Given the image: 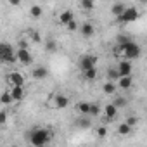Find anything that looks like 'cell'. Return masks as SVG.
I'll return each mask as SVG.
<instances>
[{"instance_id": "obj_13", "label": "cell", "mask_w": 147, "mask_h": 147, "mask_svg": "<svg viewBox=\"0 0 147 147\" xmlns=\"http://www.w3.org/2000/svg\"><path fill=\"white\" fill-rule=\"evenodd\" d=\"M104 114H106V119L111 121V119L116 118V114H118V107H116L114 104H107L106 109H104Z\"/></svg>"}, {"instance_id": "obj_31", "label": "cell", "mask_w": 147, "mask_h": 147, "mask_svg": "<svg viewBox=\"0 0 147 147\" xmlns=\"http://www.w3.org/2000/svg\"><path fill=\"white\" fill-rule=\"evenodd\" d=\"M7 111H0V126H2V125H5L7 123Z\"/></svg>"}, {"instance_id": "obj_15", "label": "cell", "mask_w": 147, "mask_h": 147, "mask_svg": "<svg viewBox=\"0 0 147 147\" xmlns=\"http://www.w3.org/2000/svg\"><path fill=\"white\" fill-rule=\"evenodd\" d=\"M71 19H75V14H73V11H64V12H61V16H59V23L61 24H67Z\"/></svg>"}, {"instance_id": "obj_16", "label": "cell", "mask_w": 147, "mask_h": 147, "mask_svg": "<svg viewBox=\"0 0 147 147\" xmlns=\"http://www.w3.org/2000/svg\"><path fill=\"white\" fill-rule=\"evenodd\" d=\"M83 76H85L87 82H95L97 80V69H95V66L90 67V69H85L83 71Z\"/></svg>"}, {"instance_id": "obj_9", "label": "cell", "mask_w": 147, "mask_h": 147, "mask_svg": "<svg viewBox=\"0 0 147 147\" xmlns=\"http://www.w3.org/2000/svg\"><path fill=\"white\" fill-rule=\"evenodd\" d=\"M14 100H23L24 99V85H12V88L9 90Z\"/></svg>"}, {"instance_id": "obj_2", "label": "cell", "mask_w": 147, "mask_h": 147, "mask_svg": "<svg viewBox=\"0 0 147 147\" xmlns=\"http://www.w3.org/2000/svg\"><path fill=\"white\" fill-rule=\"evenodd\" d=\"M50 138H52V131L47 128H36V130L30 131V144L36 145V147L45 145L47 142H50Z\"/></svg>"}, {"instance_id": "obj_21", "label": "cell", "mask_w": 147, "mask_h": 147, "mask_svg": "<svg viewBox=\"0 0 147 147\" xmlns=\"http://www.w3.org/2000/svg\"><path fill=\"white\" fill-rule=\"evenodd\" d=\"M30 14H31V18H42V14H43V9L40 7V5H33L31 9H30Z\"/></svg>"}, {"instance_id": "obj_17", "label": "cell", "mask_w": 147, "mask_h": 147, "mask_svg": "<svg viewBox=\"0 0 147 147\" xmlns=\"http://www.w3.org/2000/svg\"><path fill=\"white\" fill-rule=\"evenodd\" d=\"M118 133H119V135H123V137H126V135H130V133H131V126H130L128 123H121V125L118 126Z\"/></svg>"}, {"instance_id": "obj_7", "label": "cell", "mask_w": 147, "mask_h": 147, "mask_svg": "<svg viewBox=\"0 0 147 147\" xmlns=\"http://www.w3.org/2000/svg\"><path fill=\"white\" fill-rule=\"evenodd\" d=\"M131 69H133V66H131V62L126 59V61H121L119 64H118V67H116V71H118V75L119 76H126V75H131Z\"/></svg>"}, {"instance_id": "obj_1", "label": "cell", "mask_w": 147, "mask_h": 147, "mask_svg": "<svg viewBox=\"0 0 147 147\" xmlns=\"http://www.w3.org/2000/svg\"><path fill=\"white\" fill-rule=\"evenodd\" d=\"M114 54H123L128 61H133V59H138V57H140L142 49H140L138 43L128 40V42H125V43H118V45L114 47Z\"/></svg>"}, {"instance_id": "obj_26", "label": "cell", "mask_w": 147, "mask_h": 147, "mask_svg": "<svg viewBox=\"0 0 147 147\" xmlns=\"http://www.w3.org/2000/svg\"><path fill=\"white\" fill-rule=\"evenodd\" d=\"M113 104H114V106H116V107L119 109V107H125V106L128 104V100H126L125 97H116V100H114Z\"/></svg>"}, {"instance_id": "obj_5", "label": "cell", "mask_w": 147, "mask_h": 147, "mask_svg": "<svg viewBox=\"0 0 147 147\" xmlns=\"http://www.w3.org/2000/svg\"><path fill=\"white\" fill-rule=\"evenodd\" d=\"M16 57H18V61H19L21 64H24V66L31 64V61H33V57H31V54H30V50H28L26 47H21L19 50H16Z\"/></svg>"}, {"instance_id": "obj_34", "label": "cell", "mask_w": 147, "mask_h": 147, "mask_svg": "<svg viewBox=\"0 0 147 147\" xmlns=\"http://www.w3.org/2000/svg\"><path fill=\"white\" fill-rule=\"evenodd\" d=\"M31 40H33V42H36V43H38V42H42L40 33H33V35H31Z\"/></svg>"}, {"instance_id": "obj_35", "label": "cell", "mask_w": 147, "mask_h": 147, "mask_svg": "<svg viewBox=\"0 0 147 147\" xmlns=\"http://www.w3.org/2000/svg\"><path fill=\"white\" fill-rule=\"evenodd\" d=\"M21 2H23V0H9V5L18 7V5H21Z\"/></svg>"}, {"instance_id": "obj_33", "label": "cell", "mask_w": 147, "mask_h": 147, "mask_svg": "<svg viewBox=\"0 0 147 147\" xmlns=\"http://www.w3.org/2000/svg\"><path fill=\"white\" fill-rule=\"evenodd\" d=\"M130 38L126 36V35H118V38H116V43H125V42H128Z\"/></svg>"}, {"instance_id": "obj_29", "label": "cell", "mask_w": 147, "mask_h": 147, "mask_svg": "<svg viewBox=\"0 0 147 147\" xmlns=\"http://www.w3.org/2000/svg\"><path fill=\"white\" fill-rule=\"evenodd\" d=\"M125 123H128V125H130V126H131V128H133V126H135V125H137V123H138V118H137V116H128V118H126V121H125Z\"/></svg>"}, {"instance_id": "obj_10", "label": "cell", "mask_w": 147, "mask_h": 147, "mask_svg": "<svg viewBox=\"0 0 147 147\" xmlns=\"http://www.w3.org/2000/svg\"><path fill=\"white\" fill-rule=\"evenodd\" d=\"M131 85H133L131 75H126V76H119V78H118V87H119V88L128 90V88H131Z\"/></svg>"}, {"instance_id": "obj_18", "label": "cell", "mask_w": 147, "mask_h": 147, "mask_svg": "<svg viewBox=\"0 0 147 147\" xmlns=\"http://www.w3.org/2000/svg\"><path fill=\"white\" fill-rule=\"evenodd\" d=\"M123 11H125V4H121V2H116V4H113V7H111L113 16H119Z\"/></svg>"}, {"instance_id": "obj_8", "label": "cell", "mask_w": 147, "mask_h": 147, "mask_svg": "<svg viewBox=\"0 0 147 147\" xmlns=\"http://www.w3.org/2000/svg\"><path fill=\"white\" fill-rule=\"evenodd\" d=\"M7 82L11 85H24V76L21 75V73H18V71H12V73L7 75Z\"/></svg>"}, {"instance_id": "obj_22", "label": "cell", "mask_w": 147, "mask_h": 147, "mask_svg": "<svg viewBox=\"0 0 147 147\" xmlns=\"http://www.w3.org/2000/svg\"><path fill=\"white\" fill-rule=\"evenodd\" d=\"M88 114H90L92 118L99 116V114H100V106H99V104H90V107H88Z\"/></svg>"}, {"instance_id": "obj_28", "label": "cell", "mask_w": 147, "mask_h": 147, "mask_svg": "<svg viewBox=\"0 0 147 147\" xmlns=\"http://www.w3.org/2000/svg\"><path fill=\"white\" fill-rule=\"evenodd\" d=\"M66 26H67V30H69V31H76V30H78V23H76V19H71Z\"/></svg>"}, {"instance_id": "obj_14", "label": "cell", "mask_w": 147, "mask_h": 147, "mask_svg": "<svg viewBox=\"0 0 147 147\" xmlns=\"http://www.w3.org/2000/svg\"><path fill=\"white\" fill-rule=\"evenodd\" d=\"M94 33H95L94 24H92V23H83V26H82V35H83L85 38H90V36H94Z\"/></svg>"}, {"instance_id": "obj_19", "label": "cell", "mask_w": 147, "mask_h": 147, "mask_svg": "<svg viewBox=\"0 0 147 147\" xmlns=\"http://www.w3.org/2000/svg\"><path fill=\"white\" fill-rule=\"evenodd\" d=\"M116 88H118V87L114 85V82H106V83H104V87H102V90H104L107 95L114 94V92H116Z\"/></svg>"}, {"instance_id": "obj_6", "label": "cell", "mask_w": 147, "mask_h": 147, "mask_svg": "<svg viewBox=\"0 0 147 147\" xmlns=\"http://www.w3.org/2000/svg\"><path fill=\"white\" fill-rule=\"evenodd\" d=\"M97 55H85V57H82L80 59V62H78V67L82 69V71H85V69H90V67H94L95 64H97Z\"/></svg>"}, {"instance_id": "obj_12", "label": "cell", "mask_w": 147, "mask_h": 147, "mask_svg": "<svg viewBox=\"0 0 147 147\" xmlns=\"http://www.w3.org/2000/svg\"><path fill=\"white\" fill-rule=\"evenodd\" d=\"M47 76H49V69H47V67L38 66V67L33 69V78H36V80H45Z\"/></svg>"}, {"instance_id": "obj_27", "label": "cell", "mask_w": 147, "mask_h": 147, "mask_svg": "<svg viewBox=\"0 0 147 147\" xmlns=\"http://www.w3.org/2000/svg\"><path fill=\"white\" fill-rule=\"evenodd\" d=\"M47 50H49V52H57V43H55V40H49V42H47Z\"/></svg>"}, {"instance_id": "obj_23", "label": "cell", "mask_w": 147, "mask_h": 147, "mask_svg": "<svg viewBox=\"0 0 147 147\" xmlns=\"http://www.w3.org/2000/svg\"><path fill=\"white\" fill-rule=\"evenodd\" d=\"M88 107H90V102H78V106H76V109L82 114H88Z\"/></svg>"}, {"instance_id": "obj_24", "label": "cell", "mask_w": 147, "mask_h": 147, "mask_svg": "<svg viewBox=\"0 0 147 147\" xmlns=\"http://www.w3.org/2000/svg\"><path fill=\"white\" fill-rule=\"evenodd\" d=\"M82 7H83V11H92L95 7V2L94 0H82Z\"/></svg>"}, {"instance_id": "obj_11", "label": "cell", "mask_w": 147, "mask_h": 147, "mask_svg": "<svg viewBox=\"0 0 147 147\" xmlns=\"http://www.w3.org/2000/svg\"><path fill=\"white\" fill-rule=\"evenodd\" d=\"M54 104H55V107H57V109H64V107H67V106H69V99H67L66 95H62V94H57V95H55Z\"/></svg>"}, {"instance_id": "obj_36", "label": "cell", "mask_w": 147, "mask_h": 147, "mask_svg": "<svg viewBox=\"0 0 147 147\" xmlns=\"http://www.w3.org/2000/svg\"><path fill=\"white\" fill-rule=\"evenodd\" d=\"M140 2H142V4H145V2H147V0H140Z\"/></svg>"}, {"instance_id": "obj_20", "label": "cell", "mask_w": 147, "mask_h": 147, "mask_svg": "<svg viewBox=\"0 0 147 147\" xmlns=\"http://www.w3.org/2000/svg\"><path fill=\"white\" fill-rule=\"evenodd\" d=\"M0 102H2L4 106H9V104H12V102H14V99H12L11 92H4L2 95H0Z\"/></svg>"}, {"instance_id": "obj_3", "label": "cell", "mask_w": 147, "mask_h": 147, "mask_svg": "<svg viewBox=\"0 0 147 147\" xmlns=\"http://www.w3.org/2000/svg\"><path fill=\"white\" fill-rule=\"evenodd\" d=\"M16 61H18V57H16V50L12 49V45L2 42V43H0V62H9V64H12Z\"/></svg>"}, {"instance_id": "obj_30", "label": "cell", "mask_w": 147, "mask_h": 147, "mask_svg": "<svg viewBox=\"0 0 147 147\" xmlns=\"http://www.w3.org/2000/svg\"><path fill=\"white\" fill-rule=\"evenodd\" d=\"M80 128H88L90 126V119H85V118H82V119H78V123H76Z\"/></svg>"}, {"instance_id": "obj_32", "label": "cell", "mask_w": 147, "mask_h": 147, "mask_svg": "<svg viewBox=\"0 0 147 147\" xmlns=\"http://www.w3.org/2000/svg\"><path fill=\"white\" fill-rule=\"evenodd\" d=\"M97 135H99V137H106V135H107V128H106V126H99V128H97Z\"/></svg>"}, {"instance_id": "obj_25", "label": "cell", "mask_w": 147, "mask_h": 147, "mask_svg": "<svg viewBox=\"0 0 147 147\" xmlns=\"http://www.w3.org/2000/svg\"><path fill=\"white\" fill-rule=\"evenodd\" d=\"M107 78H109V82H118V78H119L118 71L116 69H109L107 71Z\"/></svg>"}, {"instance_id": "obj_4", "label": "cell", "mask_w": 147, "mask_h": 147, "mask_svg": "<svg viewBox=\"0 0 147 147\" xmlns=\"http://www.w3.org/2000/svg\"><path fill=\"white\" fill-rule=\"evenodd\" d=\"M138 19V11L135 7H125V11L116 16V21L121 23V24H126V23H135Z\"/></svg>"}]
</instances>
